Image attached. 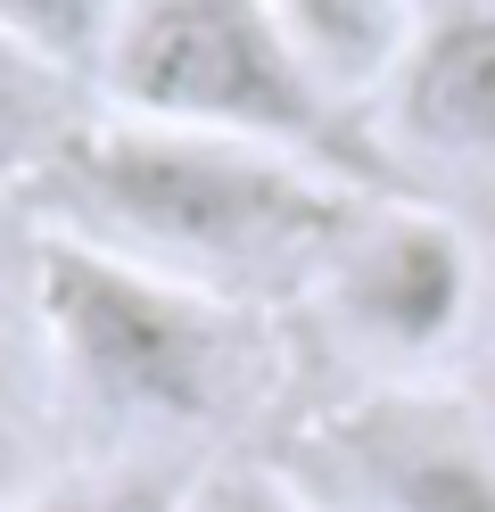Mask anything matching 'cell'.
<instances>
[{"mask_svg":"<svg viewBox=\"0 0 495 512\" xmlns=\"http://www.w3.org/2000/svg\"><path fill=\"white\" fill-rule=\"evenodd\" d=\"M314 290L330 298L339 331H355L372 356L421 364L446 339H462V323L479 314V256L446 215L372 199Z\"/></svg>","mask_w":495,"mask_h":512,"instance_id":"4","label":"cell"},{"mask_svg":"<svg viewBox=\"0 0 495 512\" xmlns=\"http://www.w3.org/2000/svg\"><path fill=\"white\" fill-rule=\"evenodd\" d=\"M99 91L116 116L264 141L363 190L380 182V157L355 133V100L322 83L273 0H124V34Z\"/></svg>","mask_w":495,"mask_h":512,"instance_id":"3","label":"cell"},{"mask_svg":"<svg viewBox=\"0 0 495 512\" xmlns=\"http://www.w3.org/2000/svg\"><path fill=\"white\" fill-rule=\"evenodd\" d=\"M0 34L25 58H42L66 83H99L108 75V50L124 34V0H0Z\"/></svg>","mask_w":495,"mask_h":512,"instance_id":"9","label":"cell"},{"mask_svg":"<svg viewBox=\"0 0 495 512\" xmlns=\"http://www.w3.org/2000/svg\"><path fill=\"white\" fill-rule=\"evenodd\" d=\"M91 108H83V83L50 75L42 58H25L9 34H0V182H33L66 149Z\"/></svg>","mask_w":495,"mask_h":512,"instance_id":"8","label":"cell"},{"mask_svg":"<svg viewBox=\"0 0 495 512\" xmlns=\"http://www.w3.org/2000/svg\"><path fill=\"white\" fill-rule=\"evenodd\" d=\"M25 199L66 240H91L207 298L264 306L281 290H314L372 190L264 141L149 116H83L66 149L25 182Z\"/></svg>","mask_w":495,"mask_h":512,"instance_id":"1","label":"cell"},{"mask_svg":"<svg viewBox=\"0 0 495 512\" xmlns=\"http://www.w3.org/2000/svg\"><path fill=\"white\" fill-rule=\"evenodd\" d=\"M33 314L50 405H66L116 455H182L215 438L264 380L256 306L207 298L66 232L33 240Z\"/></svg>","mask_w":495,"mask_h":512,"instance_id":"2","label":"cell"},{"mask_svg":"<svg viewBox=\"0 0 495 512\" xmlns=\"http://www.w3.org/2000/svg\"><path fill=\"white\" fill-rule=\"evenodd\" d=\"M273 9L339 100H363L372 83H388V67L405 58L421 25L413 0H273Z\"/></svg>","mask_w":495,"mask_h":512,"instance_id":"7","label":"cell"},{"mask_svg":"<svg viewBox=\"0 0 495 512\" xmlns=\"http://www.w3.org/2000/svg\"><path fill=\"white\" fill-rule=\"evenodd\" d=\"M190 496H198L190 455H116L83 479H58V488L25 496L17 512H190Z\"/></svg>","mask_w":495,"mask_h":512,"instance_id":"11","label":"cell"},{"mask_svg":"<svg viewBox=\"0 0 495 512\" xmlns=\"http://www.w3.org/2000/svg\"><path fill=\"white\" fill-rule=\"evenodd\" d=\"M190 512H306L273 471H256V463H223V471H198V496Z\"/></svg>","mask_w":495,"mask_h":512,"instance_id":"12","label":"cell"},{"mask_svg":"<svg viewBox=\"0 0 495 512\" xmlns=\"http://www.w3.org/2000/svg\"><path fill=\"white\" fill-rule=\"evenodd\" d=\"M50 397V356H42V314H33V248H0V455H17L25 422Z\"/></svg>","mask_w":495,"mask_h":512,"instance_id":"10","label":"cell"},{"mask_svg":"<svg viewBox=\"0 0 495 512\" xmlns=\"http://www.w3.org/2000/svg\"><path fill=\"white\" fill-rule=\"evenodd\" d=\"M372 512H495V430L454 397H372L330 430Z\"/></svg>","mask_w":495,"mask_h":512,"instance_id":"5","label":"cell"},{"mask_svg":"<svg viewBox=\"0 0 495 512\" xmlns=\"http://www.w3.org/2000/svg\"><path fill=\"white\" fill-rule=\"evenodd\" d=\"M388 124L421 157L495 166V0H446L388 67Z\"/></svg>","mask_w":495,"mask_h":512,"instance_id":"6","label":"cell"}]
</instances>
